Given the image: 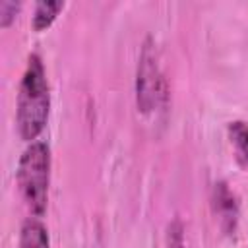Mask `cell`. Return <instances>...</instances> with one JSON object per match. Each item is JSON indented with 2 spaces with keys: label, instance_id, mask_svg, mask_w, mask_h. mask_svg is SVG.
<instances>
[{
  "label": "cell",
  "instance_id": "9",
  "mask_svg": "<svg viewBox=\"0 0 248 248\" xmlns=\"http://www.w3.org/2000/svg\"><path fill=\"white\" fill-rule=\"evenodd\" d=\"M19 8H21V4H17V2H10V0L0 2V25L4 29L10 27V23L16 19Z\"/></svg>",
  "mask_w": 248,
  "mask_h": 248
},
{
  "label": "cell",
  "instance_id": "6",
  "mask_svg": "<svg viewBox=\"0 0 248 248\" xmlns=\"http://www.w3.org/2000/svg\"><path fill=\"white\" fill-rule=\"evenodd\" d=\"M231 145L234 149V159L242 169H248V124L242 120H234L227 128Z\"/></svg>",
  "mask_w": 248,
  "mask_h": 248
},
{
  "label": "cell",
  "instance_id": "3",
  "mask_svg": "<svg viewBox=\"0 0 248 248\" xmlns=\"http://www.w3.org/2000/svg\"><path fill=\"white\" fill-rule=\"evenodd\" d=\"M167 83L161 74L157 48L151 39H145L136 70V103L138 110L151 114L165 107L167 103Z\"/></svg>",
  "mask_w": 248,
  "mask_h": 248
},
{
  "label": "cell",
  "instance_id": "5",
  "mask_svg": "<svg viewBox=\"0 0 248 248\" xmlns=\"http://www.w3.org/2000/svg\"><path fill=\"white\" fill-rule=\"evenodd\" d=\"M17 248H50L48 232L39 217H29L19 231V244Z\"/></svg>",
  "mask_w": 248,
  "mask_h": 248
},
{
  "label": "cell",
  "instance_id": "1",
  "mask_svg": "<svg viewBox=\"0 0 248 248\" xmlns=\"http://www.w3.org/2000/svg\"><path fill=\"white\" fill-rule=\"evenodd\" d=\"M50 110V91L45 74L43 60L39 54H31L27 58L25 72L19 81L17 91V130L25 141H37L39 134L45 130Z\"/></svg>",
  "mask_w": 248,
  "mask_h": 248
},
{
  "label": "cell",
  "instance_id": "4",
  "mask_svg": "<svg viewBox=\"0 0 248 248\" xmlns=\"http://www.w3.org/2000/svg\"><path fill=\"white\" fill-rule=\"evenodd\" d=\"M213 213L215 219L219 221V227L225 234L234 232L236 223H238V205L234 200V194L229 190V186L225 182H217L213 188Z\"/></svg>",
  "mask_w": 248,
  "mask_h": 248
},
{
  "label": "cell",
  "instance_id": "2",
  "mask_svg": "<svg viewBox=\"0 0 248 248\" xmlns=\"http://www.w3.org/2000/svg\"><path fill=\"white\" fill-rule=\"evenodd\" d=\"M16 180L27 209L35 217H41L46 209L50 184V149L45 141H31L21 153Z\"/></svg>",
  "mask_w": 248,
  "mask_h": 248
},
{
  "label": "cell",
  "instance_id": "7",
  "mask_svg": "<svg viewBox=\"0 0 248 248\" xmlns=\"http://www.w3.org/2000/svg\"><path fill=\"white\" fill-rule=\"evenodd\" d=\"M62 10H64V2H48V0L37 2L33 12V29L35 31L48 29Z\"/></svg>",
  "mask_w": 248,
  "mask_h": 248
},
{
  "label": "cell",
  "instance_id": "8",
  "mask_svg": "<svg viewBox=\"0 0 248 248\" xmlns=\"http://www.w3.org/2000/svg\"><path fill=\"white\" fill-rule=\"evenodd\" d=\"M167 248H184V227L178 219L169 225L167 231Z\"/></svg>",
  "mask_w": 248,
  "mask_h": 248
}]
</instances>
